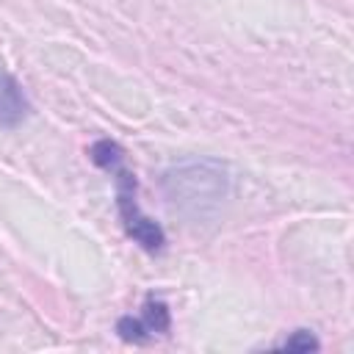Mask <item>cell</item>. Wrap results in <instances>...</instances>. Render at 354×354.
<instances>
[{"label":"cell","instance_id":"obj_1","mask_svg":"<svg viewBox=\"0 0 354 354\" xmlns=\"http://www.w3.org/2000/svg\"><path fill=\"white\" fill-rule=\"evenodd\" d=\"M160 188L171 210H177L188 221H205L213 218L221 210V205L230 199L232 174L230 166L221 160L191 158L171 163L160 174Z\"/></svg>","mask_w":354,"mask_h":354},{"label":"cell","instance_id":"obj_2","mask_svg":"<svg viewBox=\"0 0 354 354\" xmlns=\"http://www.w3.org/2000/svg\"><path fill=\"white\" fill-rule=\"evenodd\" d=\"M88 158L91 163H97L100 169H105L113 177L116 185V210L119 218L124 224V232L133 243H138L144 252L149 254H160L166 246V235L160 230L158 221H152L136 202V174L127 169L124 163V152L116 141L111 138H100L88 147Z\"/></svg>","mask_w":354,"mask_h":354},{"label":"cell","instance_id":"obj_3","mask_svg":"<svg viewBox=\"0 0 354 354\" xmlns=\"http://www.w3.org/2000/svg\"><path fill=\"white\" fill-rule=\"evenodd\" d=\"M169 329V307L160 299H147L138 318L124 315L116 321V332L130 343H144L152 335H160Z\"/></svg>","mask_w":354,"mask_h":354},{"label":"cell","instance_id":"obj_4","mask_svg":"<svg viewBox=\"0 0 354 354\" xmlns=\"http://www.w3.org/2000/svg\"><path fill=\"white\" fill-rule=\"evenodd\" d=\"M30 111L19 80L0 66V127H17Z\"/></svg>","mask_w":354,"mask_h":354},{"label":"cell","instance_id":"obj_5","mask_svg":"<svg viewBox=\"0 0 354 354\" xmlns=\"http://www.w3.org/2000/svg\"><path fill=\"white\" fill-rule=\"evenodd\" d=\"M282 348H301V351H307V348H318V340H315L307 329H299L293 337H288V340L282 343Z\"/></svg>","mask_w":354,"mask_h":354}]
</instances>
